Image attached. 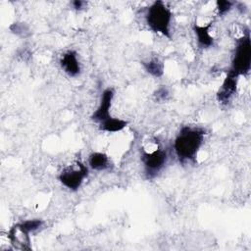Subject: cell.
<instances>
[{"label": "cell", "instance_id": "4fadbf2b", "mask_svg": "<svg viewBox=\"0 0 251 251\" xmlns=\"http://www.w3.org/2000/svg\"><path fill=\"white\" fill-rule=\"evenodd\" d=\"M44 225V222L40 219H32V220H25L22 223H19L15 225L21 231H23L25 234L28 235L30 232H33Z\"/></svg>", "mask_w": 251, "mask_h": 251}, {"label": "cell", "instance_id": "30bf717a", "mask_svg": "<svg viewBox=\"0 0 251 251\" xmlns=\"http://www.w3.org/2000/svg\"><path fill=\"white\" fill-rule=\"evenodd\" d=\"M88 165L92 170L98 172L109 170L111 167L109 157L103 152H92L88 158Z\"/></svg>", "mask_w": 251, "mask_h": 251}, {"label": "cell", "instance_id": "ba28073f", "mask_svg": "<svg viewBox=\"0 0 251 251\" xmlns=\"http://www.w3.org/2000/svg\"><path fill=\"white\" fill-rule=\"evenodd\" d=\"M60 66L69 76L75 77L80 74V64L77 59V54L74 50H68L62 55Z\"/></svg>", "mask_w": 251, "mask_h": 251}, {"label": "cell", "instance_id": "5b68a950", "mask_svg": "<svg viewBox=\"0 0 251 251\" xmlns=\"http://www.w3.org/2000/svg\"><path fill=\"white\" fill-rule=\"evenodd\" d=\"M88 176V168L80 161L65 168L58 176L59 181L68 189L76 191Z\"/></svg>", "mask_w": 251, "mask_h": 251}, {"label": "cell", "instance_id": "9a60e30c", "mask_svg": "<svg viewBox=\"0 0 251 251\" xmlns=\"http://www.w3.org/2000/svg\"><path fill=\"white\" fill-rule=\"evenodd\" d=\"M169 95H170L169 89L167 87H165V86H162V87L158 88L154 92V98H155V101H157V102H164V101H166L169 98Z\"/></svg>", "mask_w": 251, "mask_h": 251}, {"label": "cell", "instance_id": "7a4b0ae2", "mask_svg": "<svg viewBox=\"0 0 251 251\" xmlns=\"http://www.w3.org/2000/svg\"><path fill=\"white\" fill-rule=\"evenodd\" d=\"M172 17L173 14L170 8L163 1L157 0L147 8L145 22L152 31L171 38Z\"/></svg>", "mask_w": 251, "mask_h": 251}, {"label": "cell", "instance_id": "52a82bcc", "mask_svg": "<svg viewBox=\"0 0 251 251\" xmlns=\"http://www.w3.org/2000/svg\"><path fill=\"white\" fill-rule=\"evenodd\" d=\"M238 77L226 74V78L224 79L219 91L217 92V100L222 104H227L230 98L235 94L237 88Z\"/></svg>", "mask_w": 251, "mask_h": 251}, {"label": "cell", "instance_id": "2e32d148", "mask_svg": "<svg viewBox=\"0 0 251 251\" xmlns=\"http://www.w3.org/2000/svg\"><path fill=\"white\" fill-rule=\"evenodd\" d=\"M10 28L14 33H16L18 35H20V33L25 35V32H26V30H27V26H25V25L23 23H14L10 26Z\"/></svg>", "mask_w": 251, "mask_h": 251}, {"label": "cell", "instance_id": "7c38bea8", "mask_svg": "<svg viewBox=\"0 0 251 251\" xmlns=\"http://www.w3.org/2000/svg\"><path fill=\"white\" fill-rule=\"evenodd\" d=\"M145 71L152 76L161 77L164 74V63L158 57H153L146 62H141Z\"/></svg>", "mask_w": 251, "mask_h": 251}, {"label": "cell", "instance_id": "6da1fadb", "mask_svg": "<svg viewBox=\"0 0 251 251\" xmlns=\"http://www.w3.org/2000/svg\"><path fill=\"white\" fill-rule=\"evenodd\" d=\"M206 132L203 128L185 126H182L174 142L176 157L181 163L195 162L199 149L204 142Z\"/></svg>", "mask_w": 251, "mask_h": 251}, {"label": "cell", "instance_id": "8992f818", "mask_svg": "<svg viewBox=\"0 0 251 251\" xmlns=\"http://www.w3.org/2000/svg\"><path fill=\"white\" fill-rule=\"evenodd\" d=\"M114 95H115V91L111 87L106 88L102 92L99 106L97 107V109L93 112V114L90 117L91 121L100 124L101 122H103L111 117L110 109L112 106V101H113Z\"/></svg>", "mask_w": 251, "mask_h": 251}, {"label": "cell", "instance_id": "8fae6325", "mask_svg": "<svg viewBox=\"0 0 251 251\" xmlns=\"http://www.w3.org/2000/svg\"><path fill=\"white\" fill-rule=\"evenodd\" d=\"M128 122L111 116L110 118L99 124V129L106 132H118L126 128Z\"/></svg>", "mask_w": 251, "mask_h": 251}, {"label": "cell", "instance_id": "5bb4252c", "mask_svg": "<svg viewBox=\"0 0 251 251\" xmlns=\"http://www.w3.org/2000/svg\"><path fill=\"white\" fill-rule=\"evenodd\" d=\"M216 4H217V10H218L219 16H223V15L226 14L227 12H229L233 5L232 2L226 1V0H219V1H217Z\"/></svg>", "mask_w": 251, "mask_h": 251}, {"label": "cell", "instance_id": "e0dca14e", "mask_svg": "<svg viewBox=\"0 0 251 251\" xmlns=\"http://www.w3.org/2000/svg\"><path fill=\"white\" fill-rule=\"evenodd\" d=\"M72 5H73V7H74L75 10L80 11V10H82V9L84 8V6L86 5V2L81 1V0H75V1H74V2L72 3Z\"/></svg>", "mask_w": 251, "mask_h": 251}, {"label": "cell", "instance_id": "277c9868", "mask_svg": "<svg viewBox=\"0 0 251 251\" xmlns=\"http://www.w3.org/2000/svg\"><path fill=\"white\" fill-rule=\"evenodd\" d=\"M141 162L143 165L144 175L147 179H153L164 169L168 161L167 151L159 146L152 152L141 150Z\"/></svg>", "mask_w": 251, "mask_h": 251}, {"label": "cell", "instance_id": "9c48e42d", "mask_svg": "<svg viewBox=\"0 0 251 251\" xmlns=\"http://www.w3.org/2000/svg\"><path fill=\"white\" fill-rule=\"evenodd\" d=\"M211 25L212 23H209L206 25H199L197 24L193 25V31L197 38V44L202 49L210 48L214 44V38L210 34Z\"/></svg>", "mask_w": 251, "mask_h": 251}, {"label": "cell", "instance_id": "3957f363", "mask_svg": "<svg viewBox=\"0 0 251 251\" xmlns=\"http://www.w3.org/2000/svg\"><path fill=\"white\" fill-rule=\"evenodd\" d=\"M251 68V43L250 34L247 30L243 36L236 40L234 53L231 60V66L228 74L239 77L245 75L250 72Z\"/></svg>", "mask_w": 251, "mask_h": 251}]
</instances>
